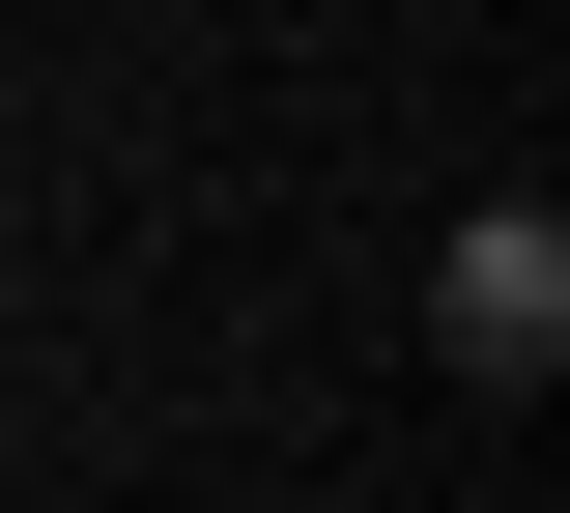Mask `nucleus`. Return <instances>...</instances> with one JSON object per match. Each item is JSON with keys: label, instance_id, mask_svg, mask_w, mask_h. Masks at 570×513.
<instances>
[{"label": "nucleus", "instance_id": "nucleus-1", "mask_svg": "<svg viewBox=\"0 0 570 513\" xmlns=\"http://www.w3.org/2000/svg\"><path fill=\"white\" fill-rule=\"evenodd\" d=\"M456 343H485V371H542V343H570V257H542V200H485V228H456Z\"/></svg>", "mask_w": 570, "mask_h": 513}]
</instances>
